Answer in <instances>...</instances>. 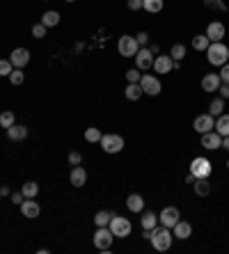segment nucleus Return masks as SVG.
I'll use <instances>...</instances> for the list:
<instances>
[{
	"label": "nucleus",
	"instance_id": "obj_26",
	"mask_svg": "<svg viewBox=\"0 0 229 254\" xmlns=\"http://www.w3.org/2000/svg\"><path fill=\"white\" fill-rule=\"evenodd\" d=\"M21 193H23L26 199H33V197H37V193H39V183H37V181H26V183L21 186Z\"/></svg>",
	"mask_w": 229,
	"mask_h": 254
},
{
	"label": "nucleus",
	"instance_id": "obj_45",
	"mask_svg": "<svg viewBox=\"0 0 229 254\" xmlns=\"http://www.w3.org/2000/svg\"><path fill=\"white\" fill-rule=\"evenodd\" d=\"M23 199H26V197H23V193H14L12 195V201L16 204V206H21V201H23Z\"/></svg>",
	"mask_w": 229,
	"mask_h": 254
},
{
	"label": "nucleus",
	"instance_id": "obj_47",
	"mask_svg": "<svg viewBox=\"0 0 229 254\" xmlns=\"http://www.w3.org/2000/svg\"><path fill=\"white\" fill-rule=\"evenodd\" d=\"M223 147L229 151V135H227V138H223Z\"/></svg>",
	"mask_w": 229,
	"mask_h": 254
},
{
	"label": "nucleus",
	"instance_id": "obj_31",
	"mask_svg": "<svg viewBox=\"0 0 229 254\" xmlns=\"http://www.w3.org/2000/svg\"><path fill=\"white\" fill-rule=\"evenodd\" d=\"M101 138H103V133H101V128H97V126L85 128V140H87V142H92V144H97V142H101Z\"/></svg>",
	"mask_w": 229,
	"mask_h": 254
},
{
	"label": "nucleus",
	"instance_id": "obj_5",
	"mask_svg": "<svg viewBox=\"0 0 229 254\" xmlns=\"http://www.w3.org/2000/svg\"><path fill=\"white\" fill-rule=\"evenodd\" d=\"M101 149H103L105 154H119V151H124V138L117 133H103V138H101Z\"/></svg>",
	"mask_w": 229,
	"mask_h": 254
},
{
	"label": "nucleus",
	"instance_id": "obj_13",
	"mask_svg": "<svg viewBox=\"0 0 229 254\" xmlns=\"http://www.w3.org/2000/svg\"><path fill=\"white\" fill-rule=\"evenodd\" d=\"M133 60H135V69H140V71H149L154 67V53L149 48H140Z\"/></svg>",
	"mask_w": 229,
	"mask_h": 254
},
{
	"label": "nucleus",
	"instance_id": "obj_10",
	"mask_svg": "<svg viewBox=\"0 0 229 254\" xmlns=\"http://www.w3.org/2000/svg\"><path fill=\"white\" fill-rule=\"evenodd\" d=\"M154 71H156L158 76H167L170 71H174V60L170 57V53L167 55H156L154 57Z\"/></svg>",
	"mask_w": 229,
	"mask_h": 254
},
{
	"label": "nucleus",
	"instance_id": "obj_30",
	"mask_svg": "<svg viewBox=\"0 0 229 254\" xmlns=\"http://www.w3.org/2000/svg\"><path fill=\"white\" fill-rule=\"evenodd\" d=\"M223 113H225V99H223V96H218V99H213L209 103V114H213V117H220Z\"/></svg>",
	"mask_w": 229,
	"mask_h": 254
},
{
	"label": "nucleus",
	"instance_id": "obj_21",
	"mask_svg": "<svg viewBox=\"0 0 229 254\" xmlns=\"http://www.w3.org/2000/svg\"><path fill=\"white\" fill-rule=\"evenodd\" d=\"M220 76L218 74H206L202 78V89L204 92H218V87H220Z\"/></svg>",
	"mask_w": 229,
	"mask_h": 254
},
{
	"label": "nucleus",
	"instance_id": "obj_4",
	"mask_svg": "<svg viewBox=\"0 0 229 254\" xmlns=\"http://www.w3.org/2000/svg\"><path fill=\"white\" fill-rule=\"evenodd\" d=\"M110 231L115 234V238H126V236H131L133 231V225L129 218H124V215H115L112 213V220H110Z\"/></svg>",
	"mask_w": 229,
	"mask_h": 254
},
{
	"label": "nucleus",
	"instance_id": "obj_49",
	"mask_svg": "<svg viewBox=\"0 0 229 254\" xmlns=\"http://www.w3.org/2000/svg\"><path fill=\"white\" fill-rule=\"evenodd\" d=\"M65 2H76V0H65Z\"/></svg>",
	"mask_w": 229,
	"mask_h": 254
},
{
	"label": "nucleus",
	"instance_id": "obj_38",
	"mask_svg": "<svg viewBox=\"0 0 229 254\" xmlns=\"http://www.w3.org/2000/svg\"><path fill=\"white\" fill-rule=\"evenodd\" d=\"M46 30H48V28H46L44 23H34V26H33V37H34V39H44Z\"/></svg>",
	"mask_w": 229,
	"mask_h": 254
},
{
	"label": "nucleus",
	"instance_id": "obj_15",
	"mask_svg": "<svg viewBox=\"0 0 229 254\" xmlns=\"http://www.w3.org/2000/svg\"><path fill=\"white\" fill-rule=\"evenodd\" d=\"M9 62L14 64V69H23L28 62H30V51H28V48H23V46L14 48L12 53H9Z\"/></svg>",
	"mask_w": 229,
	"mask_h": 254
},
{
	"label": "nucleus",
	"instance_id": "obj_24",
	"mask_svg": "<svg viewBox=\"0 0 229 254\" xmlns=\"http://www.w3.org/2000/svg\"><path fill=\"white\" fill-rule=\"evenodd\" d=\"M60 12H55V9H48V12H44L41 14V23H44L46 28H55V26H60Z\"/></svg>",
	"mask_w": 229,
	"mask_h": 254
},
{
	"label": "nucleus",
	"instance_id": "obj_52",
	"mask_svg": "<svg viewBox=\"0 0 229 254\" xmlns=\"http://www.w3.org/2000/svg\"><path fill=\"white\" fill-rule=\"evenodd\" d=\"M0 199H2V193H0Z\"/></svg>",
	"mask_w": 229,
	"mask_h": 254
},
{
	"label": "nucleus",
	"instance_id": "obj_28",
	"mask_svg": "<svg viewBox=\"0 0 229 254\" xmlns=\"http://www.w3.org/2000/svg\"><path fill=\"white\" fill-rule=\"evenodd\" d=\"M163 7H165V0H142V9L149 14L163 12Z\"/></svg>",
	"mask_w": 229,
	"mask_h": 254
},
{
	"label": "nucleus",
	"instance_id": "obj_11",
	"mask_svg": "<svg viewBox=\"0 0 229 254\" xmlns=\"http://www.w3.org/2000/svg\"><path fill=\"white\" fill-rule=\"evenodd\" d=\"M213 126H216V117L213 114H197L195 121H193V128H195L197 133H209V131H213Z\"/></svg>",
	"mask_w": 229,
	"mask_h": 254
},
{
	"label": "nucleus",
	"instance_id": "obj_50",
	"mask_svg": "<svg viewBox=\"0 0 229 254\" xmlns=\"http://www.w3.org/2000/svg\"><path fill=\"white\" fill-rule=\"evenodd\" d=\"M227 169H229V161H227Z\"/></svg>",
	"mask_w": 229,
	"mask_h": 254
},
{
	"label": "nucleus",
	"instance_id": "obj_1",
	"mask_svg": "<svg viewBox=\"0 0 229 254\" xmlns=\"http://www.w3.org/2000/svg\"><path fill=\"white\" fill-rule=\"evenodd\" d=\"M151 248L156 250V252H167V250L172 248V243H174V234H172V229L167 227H156V229H151Z\"/></svg>",
	"mask_w": 229,
	"mask_h": 254
},
{
	"label": "nucleus",
	"instance_id": "obj_48",
	"mask_svg": "<svg viewBox=\"0 0 229 254\" xmlns=\"http://www.w3.org/2000/svg\"><path fill=\"white\" fill-rule=\"evenodd\" d=\"M149 51H151V53H154V55H158V51H161V48H158L156 44H154V46H149Z\"/></svg>",
	"mask_w": 229,
	"mask_h": 254
},
{
	"label": "nucleus",
	"instance_id": "obj_2",
	"mask_svg": "<svg viewBox=\"0 0 229 254\" xmlns=\"http://www.w3.org/2000/svg\"><path fill=\"white\" fill-rule=\"evenodd\" d=\"M206 60L211 67H223L229 62V46L225 41H211L206 48Z\"/></svg>",
	"mask_w": 229,
	"mask_h": 254
},
{
	"label": "nucleus",
	"instance_id": "obj_12",
	"mask_svg": "<svg viewBox=\"0 0 229 254\" xmlns=\"http://www.w3.org/2000/svg\"><path fill=\"white\" fill-rule=\"evenodd\" d=\"M21 215L23 218H28V220H37L41 215V206H39V201H34V197L33 199H26V201H21Z\"/></svg>",
	"mask_w": 229,
	"mask_h": 254
},
{
	"label": "nucleus",
	"instance_id": "obj_17",
	"mask_svg": "<svg viewBox=\"0 0 229 254\" xmlns=\"http://www.w3.org/2000/svg\"><path fill=\"white\" fill-rule=\"evenodd\" d=\"M172 234L177 241H188L190 236H193V225L188 220H179L174 227H172Z\"/></svg>",
	"mask_w": 229,
	"mask_h": 254
},
{
	"label": "nucleus",
	"instance_id": "obj_8",
	"mask_svg": "<svg viewBox=\"0 0 229 254\" xmlns=\"http://www.w3.org/2000/svg\"><path fill=\"white\" fill-rule=\"evenodd\" d=\"M140 87H142V92L147 96H158V94L163 92V83L158 76H151V74H142L140 78Z\"/></svg>",
	"mask_w": 229,
	"mask_h": 254
},
{
	"label": "nucleus",
	"instance_id": "obj_36",
	"mask_svg": "<svg viewBox=\"0 0 229 254\" xmlns=\"http://www.w3.org/2000/svg\"><path fill=\"white\" fill-rule=\"evenodd\" d=\"M206 9H213V12H227V5L225 0H204Z\"/></svg>",
	"mask_w": 229,
	"mask_h": 254
},
{
	"label": "nucleus",
	"instance_id": "obj_18",
	"mask_svg": "<svg viewBox=\"0 0 229 254\" xmlns=\"http://www.w3.org/2000/svg\"><path fill=\"white\" fill-rule=\"evenodd\" d=\"M69 183H71L73 188H83L87 183V172L85 168H80V165H76V168H71V174H69Z\"/></svg>",
	"mask_w": 229,
	"mask_h": 254
},
{
	"label": "nucleus",
	"instance_id": "obj_34",
	"mask_svg": "<svg viewBox=\"0 0 229 254\" xmlns=\"http://www.w3.org/2000/svg\"><path fill=\"white\" fill-rule=\"evenodd\" d=\"M170 57L174 62H181L183 57H186V46H183V44H174V46L170 48Z\"/></svg>",
	"mask_w": 229,
	"mask_h": 254
},
{
	"label": "nucleus",
	"instance_id": "obj_25",
	"mask_svg": "<svg viewBox=\"0 0 229 254\" xmlns=\"http://www.w3.org/2000/svg\"><path fill=\"white\" fill-rule=\"evenodd\" d=\"M213 131L216 133H220L223 138H227L229 135V114H220V117H216V126H213Z\"/></svg>",
	"mask_w": 229,
	"mask_h": 254
},
{
	"label": "nucleus",
	"instance_id": "obj_46",
	"mask_svg": "<svg viewBox=\"0 0 229 254\" xmlns=\"http://www.w3.org/2000/svg\"><path fill=\"white\" fill-rule=\"evenodd\" d=\"M186 183H195V176L188 172V176H186Z\"/></svg>",
	"mask_w": 229,
	"mask_h": 254
},
{
	"label": "nucleus",
	"instance_id": "obj_44",
	"mask_svg": "<svg viewBox=\"0 0 229 254\" xmlns=\"http://www.w3.org/2000/svg\"><path fill=\"white\" fill-rule=\"evenodd\" d=\"M218 92H220V96H223L225 101H227V99H229V83H220Z\"/></svg>",
	"mask_w": 229,
	"mask_h": 254
},
{
	"label": "nucleus",
	"instance_id": "obj_23",
	"mask_svg": "<svg viewBox=\"0 0 229 254\" xmlns=\"http://www.w3.org/2000/svg\"><path fill=\"white\" fill-rule=\"evenodd\" d=\"M140 225H142V229H156L158 227V215L154 213V211H142Z\"/></svg>",
	"mask_w": 229,
	"mask_h": 254
},
{
	"label": "nucleus",
	"instance_id": "obj_39",
	"mask_svg": "<svg viewBox=\"0 0 229 254\" xmlns=\"http://www.w3.org/2000/svg\"><path fill=\"white\" fill-rule=\"evenodd\" d=\"M140 78H142V71H140V69H129V71H126V81L129 83H140Z\"/></svg>",
	"mask_w": 229,
	"mask_h": 254
},
{
	"label": "nucleus",
	"instance_id": "obj_9",
	"mask_svg": "<svg viewBox=\"0 0 229 254\" xmlns=\"http://www.w3.org/2000/svg\"><path fill=\"white\" fill-rule=\"evenodd\" d=\"M181 220V213H179L177 206H165L161 213H158V225H163V227L172 229L177 222Z\"/></svg>",
	"mask_w": 229,
	"mask_h": 254
},
{
	"label": "nucleus",
	"instance_id": "obj_41",
	"mask_svg": "<svg viewBox=\"0 0 229 254\" xmlns=\"http://www.w3.org/2000/svg\"><path fill=\"white\" fill-rule=\"evenodd\" d=\"M135 39H137V44H140V48H147V44H149V34H147V32H137Z\"/></svg>",
	"mask_w": 229,
	"mask_h": 254
},
{
	"label": "nucleus",
	"instance_id": "obj_20",
	"mask_svg": "<svg viewBox=\"0 0 229 254\" xmlns=\"http://www.w3.org/2000/svg\"><path fill=\"white\" fill-rule=\"evenodd\" d=\"M7 131V138L12 142H21V140H26L28 138V128L26 126H21V124H14V126L5 128Z\"/></svg>",
	"mask_w": 229,
	"mask_h": 254
},
{
	"label": "nucleus",
	"instance_id": "obj_32",
	"mask_svg": "<svg viewBox=\"0 0 229 254\" xmlns=\"http://www.w3.org/2000/svg\"><path fill=\"white\" fill-rule=\"evenodd\" d=\"M110 220H112L110 211H98V213L94 215V225H97V227H108V225H110Z\"/></svg>",
	"mask_w": 229,
	"mask_h": 254
},
{
	"label": "nucleus",
	"instance_id": "obj_7",
	"mask_svg": "<svg viewBox=\"0 0 229 254\" xmlns=\"http://www.w3.org/2000/svg\"><path fill=\"white\" fill-rule=\"evenodd\" d=\"M115 243V234L110 231V227H97L94 231V248L101 250V252H108Z\"/></svg>",
	"mask_w": 229,
	"mask_h": 254
},
{
	"label": "nucleus",
	"instance_id": "obj_14",
	"mask_svg": "<svg viewBox=\"0 0 229 254\" xmlns=\"http://www.w3.org/2000/svg\"><path fill=\"white\" fill-rule=\"evenodd\" d=\"M206 37H209V41H223L225 34H227V28H225L223 21H211L209 26H206Z\"/></svg>",
	"mask_w": 229,
	"mask_h": 254
},
{
	"label": "nucleus",
	"instance_id": "obj_51",
	"mask_svg": "<svg viewBox=\"0 0 229 254\" xmlns=\"http://www.w3.org/2000/svg\"><path fill=\"white\" fill-rule=\"evenodd\" d=\"M41 2H48V0H41Z\"/></svg>",
	"mask_w": 229,
	"mask_h": 254
},
{
	"label": "nucleus",
	"instance_id": "obj_22",
	"mask_svg": "<svg viewBox=\"0 0 229 254\" xmlns=\"http://www.w3.org/2000/svg\"><path fill=\"white\" fill-rule=\"evenodd\" d=\"M124 96L129 101H140V99H142L144 92H142V87H140V83H129V85H126Z\"/></svg>",
	"mask_w": 229,
	"mask_h": 254
},
{
	"label": "nucleus",
	"instance_id": "obj_6",
	"mask_svg": "<svg viewBox=\"0 0 229 254\" xmlns=\"http://www.w3.org/2000/svg\"><path fill=\"white\" fill-rule=\"evenodd\" d=\"M117 51L122 57H135L137 51H140V44L133 34H122L117 39Z\"/></svg>",
	"mask_w": 229,
	"mask_h": 254
},
{
	"label": "nucleus",
	"instance_id": "obj_43",
	"mask_svg": "<svg viewBox=\"0 0 229 254\" xmlns=\"http://www.w3.org/2000/svg\"><path fill=\"white\" fill-rule=\"evenodd\" d=\"M126 7L131 12H137V9H142V0H126Z\"/></svg>",
	"mask_w": 229,
	"mask_h": 254
},
{
	"label": "nucleus",
	"instance_id": "obj_42",
	"mask_svg": "<svg viewBox=\"0 0 229 254\" xmlns=\"http://www.w3.org/2000/svg\"><path fill=\"white\" fill-rule=\"evenodd\" d=\"M218 76H220V81H223V83H229V62H227V64H223V67H220V71H218Z\"/></svg>",
	"mask_w": 229,
	"mask_h": 254
},
{
	"label": "nucleus",
	"instance_id": "obj_3",
	"mask_svg": "<svg viewBox=\"0 0 229 254\" xmlns=\"http://www.w3.org/2000/svg\"><path fill=\"white\" fill-rule=\"evenodd\" d=\"M188 172L193 174L195 179H209L211 172H213V165H211V161L206 158V156H197V158L190 161Z\"/></svg>",
	"mask_w": 229,
	"mask_h": 254
},
{
	"label": "nucleus",
	"instance_id": "obj_19",
	"mask_svg": "<svg viewBox=\"0 0 229 254\" xmlns=\"http://www.w3.org/2000/svg\"><path fill=\"white\" fill-rule=\"evenodd\" d=\"M126 208H129L131 213H142L144 211V197L142 195H137V193L129 195V197H126Z\"/></svg>",
	"mask_w": 229,
	"mask_h": 254
},
{
	"label": "nucleus",
	"instance_id": "obj_37",
	"mask_svg": "<svg viewBox=\"0 0 229 254\" xmlns=\"http://www.w3.org/2000/svg\"><path fill=\"white\" fill-rule=\"evenodd\" d=\"M12 71H14V64L9 62V57H7V60H0V76H2V78H9Z\"/></svg>",
	"mask_w": 229,
	"mask_h": 254
},
{
	"label": "nucleus",
	"instance_id": "obj_29",
	"mask_svg": "<svg viewBox=\"0 0 229 254\" xmlns=\"http://www.w3.org/2000/svg\"><path fill=\"white\" fill-rule=\"evenodd\" d=\"M193 188H195V195H199V197H206V195L211 193V183H209V179H195Z\"/></svg>",
	"mask_w": 229,
	"mask_h": 254
},
{
	"label": "nucleus",
	"instance_id": "obj_33",
	"mask_svg": "<svg viewBox=\"0 0 229 254\" xmlns=\"http://www.w3.org/2000/svg\"><path fill=\"white\" fill-rule=\"evenodd\" d=\"M14 124H16V114H14L12 110H2V113H0V126L9 128V126H14Z\"/></svg>",
	"mask_w": 229,
	"mask_h": 254
},
{
	"label": "nucleus",
	"instance_id": "obj_27",
	"mask_svg": "<svg viewBox=\"0 0 229 254\" xmlns=\"http://www.w3.org/2000/svg\"><path fill=\"white\" fill-rule=\"evenodd\" d=\"M209 44L211 41L206 34H195V37H193V51H197V53H206Z\"/></svg>",
	"mask_w": 229,
	"mask_h": 254
},
{
	"label": "nucleus",
	"instance_id": "obj_35",
	"mask_svg": "<svg viewBox=\"0 0 229 254\" xmlns=\"http://www.w3.org/2000/svg\"><path fill=\"white\" fill-rule=\"evenodd\" d=\"M23 81H26V74H23V69H14L12 74H9V83H12L14 87L23 85Z\"/></svg>",
	"mask_w": 229,
	"mask_h": 254
},
{
	"label": "nucleus",
	"instance_id": "obj_40",
	"mask_svg": "<svg viewBox=\"0 0 229 254\" xmlns=\"http://www.w3.org/2000/svg\"><path fill=\"white\" fill-rule=\"evenodd\" d=\"M69 163H71L73 168L80 165V163H83V154H80V151H71V154H69Z\"/></svg>",
	"mask_w": 229,
	"mask_h": 254
},
{
	"label": "nucleus",
	"instance_id": "obj_16",
	"mask_svg": "<svg viewBox=\"0 0 229 254\" xmlns=\"http://www.w3.org/2000/svg\"><path fill=\"white\" fill-rule=\"evenodd\" d=\"M202 147L206 151H216V149L223 147V135L216 133V131H209V133H202Z\"/></svg>",
	"mask_w": 229,
	"mask_h": 254
}]
</instances>
